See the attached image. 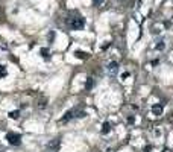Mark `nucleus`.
Returning <instances> with one entry per match:
<instances>
[{"label": "nucleus", "mask_w": 173, "mask_h": 152, "mask_svg": "<svg viewBox=\"0 0 173 152\" xmlns=\"http://www.w3.org/2000/svg\"><path fill=\"white\" fill-rule=\"evenodd\" d=\"M163 111H164V108H163V104H155V105L152 107V113H153L156 117L161 116V114H163Z\"/></svg>", "instance_id": "obj_5"}, {"label": "nucleus", "mask_w": 173, "mask_h": 152, "mask_svg": "<svg viewBox=\"0 0 173 152\" xmlns=\"http://www.w3.org/2000/svg\"><path fill=\"white\" fill-rule=\"evenodd\" d=\"M164 41H159V44H156V47L155 49H158V50H163V49H164Z\"/></svg>", "instance_id": "obj_15"}, {"label": "nucleus", "mask_w": 173, "mask_h": 152, "mask_svg": "<svg viewBox=\"0 0 173 152\" xmlns=\"http://www.w3.org/2000/svg\"><path fill=\"white\" fill-rule=\"evenodd\" d=\"M75 114H76V110H70V111H67V113L64 114V117L61 119V123H67V122H69V120H71L73 117H76Z\"/></svg>", "instance_id": "obj_4"}, {"label": "nucleus", "mask_w": 173, "mask_h": 152, "mask_svg": "<svg viewBox=\"0 0 173 152\" xmlns=\"http://www.w3.org/2000/svg\"><path fill=\"white\" fill-rule=\"evenodd\" d=\"M106 72L109 76H115L117 73H119V63H115V61H111V63L106 65Z\"/></svg>", "instance_id": "obj_3"}, {"label": "nucleus", "mask_w": 173, "mask_h": 152, "mask_svg": "<svg viewBox=\"0 0 173 152\" xmlns=\"http://www.w3.org/2000/svg\"><path fill=\"white\" fill-rule=\"evenodd\" d=\"M105 3H106V0H94V6H97V8H102Z\"/></svg>", "instance_id": "obj_12"}, {"label": "nucleus", "mask_w": 173, "mask_h": 152, "mask_svg": "<svg viewBox=\"0 0 173 152\" xmlns=\"http://www.w3.org/2000/svg\"><path fill=\"white\" fill-rule=\"evenodd\" d=\"M41 55H43L44 58L49 59V50H47V49H41Z\"/></svg>", "instance_id": "obj_14"}, {"label": "nucleus", "mask_w": 173, "mask_h": 152, "mask_svg": "<svg viewBox=\"0 0 173 152\" xmlns=\"http://www.w3.org/2000/svg\"><path fill=\"white\" fill-rule=\"evenodd\" d=\"M128 76H129V73H123V75H121V78H123V79H126Z\"/></svg>", "instance_id": "obj_17"}, {"label": "nucleus", "mask_w": 173, "mask_h": 152, "mask_svg": "<svg viewBox=\"0 0 173 152\" xmlns=\"http://www.w3.org/2000/svg\"><path fill=\"white\" fill-rule=\"evenodd\" d=\"M120 2H123V0H120Z\"/></svg>", "instance_id": "obj_20"}, {"label": "nucleus", "mask_w": 173, "mask_h": 152, "mask_svg": "<svg viewBox=\"0 0 173 152\" xmlns=\"http://www.w3.org/2000/svg\"><path fill=\"white\" fill-rule=\"evenodd\" d=\"M6 75H8V72H6L5 65H2V64H0V78H5Z\"/></svg>", "instance_id": "obj_11"}, {"label": "nucleus", "mask_w": 173, "mask_h": 152, "mask_svg": "<svg viewBox=\"0 0 173 152\" xmlns=\"http://www.w3.org/2000/svg\"><path fill=\"white\" fill-rule=\"evenodd\" d=\"M111 132V123L109 122H105L103 125H102V134H109Z\"/></svg>", "instance_id": "obj_7"}, {"label": "nucleus", "mask_w": 173, "mask_h": 152, "mask_svg": "<svg viewBox=\"0 0 173 152\" xmlns=\"http://www.w3.org/2000/svg\"><path fill=\"white\" fill-rule=\"evenodd\" d=\"M6 140H8L12 146H17V144L21 143V135L15 134V132H8V134H6Z\"/></svg>", "instance_id": "obj_2"}, {"label": "nucleus", "mask_w": 173, "mask_h": 152, "mask_svg": "<svg viewBox=\"0 0 173 152\" xmlns=\"http://www.w3.org/2000/svg\"><path fill=\"white\" fill-rule=\"evenodd\" d=\"M9 116H11V119H18L20 117V111H11Z\"/></svg>", "instance_id": "obj_13"}, {"label": "nucleus", "mask_w": 173, "mask_h": 152, "mask_svg": "<svg viewBox=\"0 0 173 152\" xmlns=\"http://www.w3.org/2000/svg\"><path fill=\"white\" fill-rule=\"evenodd\" d=\"M93 84H94V79H93V78H88V79H86V84H85V88L86 90L93 88Z\"/></svg>", "instance_id": "obj_10"}, {"label": "nucleus", "mask_w": 173, "mask_h": 152, "mask_svg": "<svg viewBox=\"0 0 173 152\" xmlns=\"http://www.w3.org/2000/svg\"><path fill=\"white\" fill-rule=\"evenodd\" d=\"M75 55H76L78 58H81V59H85V58H88V55H86L85 52H81V50H76V52H75Z\"/></svg>", "instance_id": "obj_9"}, {"label": "nucleus", "mask_w": 173, "mask_h": 152, "mask_svg": "<svg viewBox=\"0 0 173 152\" xmlns=\"http://www.w3.org/2000/svg\"><path fill=\"white\" fill-rule=\"evenodd\" d=\"M36 107H38V108H46V107H47V99H46V98L40 99V100H38V104H36Z\"/></svg>", "instance_id": "obj_8"}, {"label": "nucleus", "mask_w": 173, "mask_h": 152, "mask_svg": "<svg viewBox=\"0 0 173 152\" xmlns=\"http://www.w3.org/2000/svg\"><path fill=\"white\" fill-rule=\"evenodd\" d=\"M163 152H172V151H170L169 148H165V149H163Z\"/></svg>", "instance_id": "obj_18"}, {"label": "nucleus", "mask_w": 173, "mask_h": 152, "mask_svg": "<svg viewBox=\"0 0 173 152\" xmlns=\"http://www.w3.org/2000/svg\"><path fill=\"white\" fill-rule=\"evenodd\" d=\"M67 23H69V26L71 27V29H75V31L82 29V27L85 26V20L82 17H71L67 20Z\"/></svg>", "instance_id": "obj_1"}, {"label": "nucleus", "mask_w": 173, "mask_h": 152, "mask_svg": "<svg viewBox=\"0 0 173 152\" xmlns=\"http://www.w3.org/2000/svg\"><path fill=\"white\" fill-rule=\"evenodd\" d=\"M59 144H61V142L56 138V140H53V142H50V143L47 144V148H49V149H52V151H56V149L59 148Z\"/></svg>", "instance_id": "obj_6"}, {"label": "nucleus", "mask_w": 173, "mask_h": 152, "mask_svg": "<svg viewBox=\"0 0 173 152\" xmlns=\"http://www.w3.org/2000/svg\"><path fill=\"white\" fill-rule=\"evenodd\" d=\"M108 152H114V151H113V149H109V151H108Z\"/></svg>", "instance_id": "obj_19"}, {"label": "nucleus", "mask_w": 173, "mask_h": 152, "mask_svg": "<svg viewBox=\"0 0 173 152\" xmlns=\"http://www.w3.org/2000/svg\"><path fill=\"white\" fill-rule=\"evenodd\" d=\"M134 122H135V117H134V116H129V117H128V123H129V125H132Z\"/></svg>", "instance_id": "obj_16"}]
</instances>
